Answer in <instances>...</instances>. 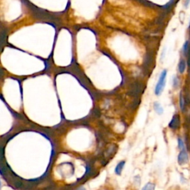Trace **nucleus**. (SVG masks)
<instances>
[{"mask_svg":"<svg viewBox=\"0 0 190 190\" xmlns=\"http://www.w3.org/2000/svg\"><path fill=\"white\" fill-rule=\"evenodd\" d=\"M166 77H167V70H163L160 74V77L157 80V82L155 86V94L157 96H160L162 94L163 90L165 88L166 82Z\"/></svg>","mask_w":190,"mask_h":190,"instance_id":"obj_1","label":"nucleus"},{"mask_svg":"<svg viewBox=\"0 0 190 190\" xmlns=\"http://www.w3.org/2000/svg\"><path fill=\"white\" fill-rule=\"evenodd\" d=\"M188 161H189V155L186 149H183L181 150L179 152L178 155H177V162H178L179 165H183L187 163Z\"/></svg>","mask_w":190,"mask_h":190,"instance_id":"obj_2","label":"nucleus"},{"mask_svg":"<svg viewBox=\"0 0 190 190\" xmlns=\"http://www.w3.org/2000/svg\"><path fill=\"white\" fill-rule=\"evenodd\" d=\"M180 125H181V118H180V115L175 114L169 123V127L172 129H179Z\"/></svg>","mask_w":190,"mask_h":190,"instance_id":"obj_3","label":"nucleus"},{"mask_svg":"<svg viewBox=\"0 0 190 190\" xmlns=\"http://www.w3.org/2000/svg\"><path fill=\"white\" fill-rule=\"evenodd\" d=\"M125 165H126V161H121L117 164L116 167L114 169V173L117 175H120L123 172V168H124Z\"/></svg>","mask_w":190,"mask_h":190,"instance_id":"obj_4","label":"nucleus"},{"mask_svg":"<svg viewBox=\"0 0 190 190\" xmlns=\"http://www.w3.org/2000/svg\"><path fill=\"white\" fill-rule=\"evenodd\" d=\"M153 107H154L155 112H156L157 114H159V115L163 114V108L162 106L161 105V103H159L158 102H155L154 105H153Z\"/></svg>","mask_w":190,"mask_h":190,"instance_id":"obj_5","label":"nucleus"},{"mask_svg":"<svg viewBox=\"0 0 190 190\" xmlns=\"http://www.w3.org/2000/svg\"><path fill=\"white\" fill-rule=\"evenodd\" d=\"M187 68V63H186L184 60H181V61L179 62L178 66H177V70L180 74H183Z\"/></svg>","mask_w":190,"mask_h":190,"instance_id":"obj_6","label":"nucleus"},{"mask_svg":"<svg viewBox=\"0 0 190 190\" xmlns=\"http://www.w3.org/2000/svg\"><path fill=\"white\" fill-rule=\"evenodd\" d=\"M155 184L154 183H151V182H149L145 184L144 187L142 188L141 190H155Z\"/></svg>","mask_w":190,"mask_h":190,"instance_id":"obj_7","label":"nucleus"},{"mask_svg":"<svg viewBox=\"0 0 190 190\" xmlns=\"http://www.w3.org/2000/svg\"><path fill=\"white\" fill-rule=\"evenodd\" d=\"M177 147L180 150H183V149H186V145L185 143L183 142V139L181 138V137H178L177 138Z\"/></svg>","mask_w":190,"mask_h":190,"instance_id":"obj_8","label":"nucleus"},{"mask_svg":"<svg viewBox=\"0 0 190 190\" xmlns=\"http://www.w3.org/2000/svg\"><path fill=\"white\" fill-rule=\"evenodd\" d=\"M189 40H187L184 43H183V48H182V52H183V54L186 55V54H187L188 50H189Z\"/></svg>","mask_w":190,"mask_h":190,"instance_id":"obj_9","label":"nucleus"},{"mask_svg":"<svg viewBox=\"0 0 190 190\" xmlns=\"http://www.w3.org/2000/svg\"><path fill=\"white\" fill-rule=\"evenodd\" d=\"M180 107H181V109L182 111L184 110L185 108V99H184V96L183 94L180 95Z\"/></svg>","mask_w":190,"mask_h":190,"instance_id":"obj_10","label":"nucleus"},{"mask_svg":"<svg viewBox=\"0 0 190 190\" xmlns=\"http://www.w3.org/2000/svg\"><path fill=\"white\" fill-rule=\"evenodd\" d=\"M180 80L177 77H174L172 79V86L174 88H177L179 86Z\"/></svg>","mask_w":190,"mask_h":190,"instance_id":"obj_11","label":"nucleus"},{"mask_svg":"<svg viewBox=\"0 0 190 190\" xmlns=\"http://www.w3.org/2000/svg\"><path fill=\"white\" fill-rule=\"evenodd\" d=\"M190 3V0H186L185 1V3H184V5L185 7H188V5H189V4Z\"/></svg>","mask_w":190,"mask_h":190,"instance_id":"obj_12","label":"nucleus"},{"mask_svg":"<svg viewBox=\"0 0 190 190\" xmlns=\"http://www.w3.org/2000/svg\"><path fill=\"white\" fill-rule=\"evenodd\" d=\"M75 190H86V189H85V187H78L77 189H76Z\"/></svg>","mask_w":190,"mask_h":190,"instance_id":"obj_13","label":"nucleus"},{"mask_svg":"<svg viewBox=\"0 0 190 190\" xmlns=\"http://www.w3.org/2000/svg\"><path fill=\"white\" fill-rule=\"evenodd\" d=\"M2 189V182H1V180H0V190H1Z\"/></svg>","mask_w":190,"mask_h":190,"instance_id":"obj_14","label":"nucleus"},{"mask_svg":"<svg viewBox=\"0 0 190 190\" xmlns=\"http://www.w3.org/2000/svg\"><path fill=\"white\" fill-rule=\"evenodd\" d=\"M189 28H190V21H189Z\"/></svg>","mask_w":190,"mask_h":190,"instance_id":"obj_15","label":"nucleus"}]
</instances>
